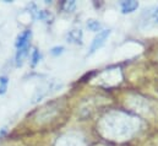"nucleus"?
<instances>
[{
    "label": "nucleus",
    "instance_id": "nucleus-1",
    "mask_svg": "<svg viewBox=\"0 0 158 146\" xmlns=\"http://www.w3.org/2000/svg\"><path fill=\"white\" fill-rule=\"evenodd\" d=\"M110 30L108 28V30H101L98 33H97V36L93 38V41H92V43H91V45H89V50H88V54L87 55H92L93 53H96L99 48H102V45L106 43V41L108 39V37L110 36Z\"/></svg>",
    "mask_w": 158,
    "mask_h": 146
},
{
    "label": "nucleus",
    "instance_id": "nucleus-2",
    "mask_svg": "<svg viewBox=\"0 0 158 146\" xmlns=\"http://www.w3.org/2000/svg\"><path fill=\"white\" fill-rule=\"evenodd\" d=\"M31 37H32V32L31 30H25L23 32H21L17 39H16V49H21V48H27L30 47V41H31Z\"/></svg>",
    "mask_w": 158,
    "mask_h": 146
},
{
    "label": "nucleus",
    "instance_id": "nucleus-3",
    "mask_svg": "<svg viewBox=\"0 0 158 146\" xmlns=\"http://www.w3.org/2000/svg\"><path fill=\"white\" fill-rule=\"evenodd\" d=\"M82 37H83V33H82L81 30H71V31H69V33L66 36V39L70 43L82 44Z\"/></svg>",
    "mask_w": 158,
    "mask_h": 146
},
{
    "label": "nucleus",
    "instance_id": "nucleus-4",
    "mask_svg": "<svg viewBox=\"0 0 158 146\" xmlns=\"http://www.w3.org/2000/svg\"><path fill=\"white\" fill-rule=\"evenodd\" d=\"M137 7H139V2L134 1V0H131V1H121L120 2V9H121L123 14H131Z\"/></svg>",
    "mask_w": 158,
    "mask_h": 146
},
{
    "label": "nucleus",
    "instance_id": "nucleus-5",
    "mask_svg": "<svg viewBox=\"0 0 158 146\" xmlns=\"http://www.w3.org/2000/svg\"><path fill=\"white\" fill-rule=\"evenodd\" d=\"M28 48H21L16 50V57H15V62H16V67H21L26 59V57L28 55Z\"/></svg>",
    "mask_w": 158,
    "mask_h": 146
},
{
    "label": "nucleus",
    "instance_id": "nucleus-6",
    "mask_svg": "<svg viewBox=\"0 0 158 146\" xmlns=\"http://www.w3.org/2000/svg\"><path fill=\"white\" fill-rule=\"evenodd\" d=\"M145 14H147V17H146V20H145L143 22H147V21H150V20H153L156 24H158V6L153 9V11H147V10H145Z\"/></svg>",
    "mask_w": 158,
    "mask_h": 146
},
{
    "label": "nucleus",
    "instance_id": "nucleus-7",
    "mask_svg": "<svg viewBox=\"0 0 158 146\" xmlns=\"http://www.w3.org/2000/svg\"><path fill=\"white\" fill-rule=\"evenodd\" d=\"M87 27H88V30H91V31H93V32H99L102 25H101L97 20H88V21H87Z\"/></svg>",
    "mask_w": 158,
    "mask_h": 146
},
{
    "label": "nucleus",
    "instance_id": "nucleus-8",
    "mask_svg": "<svg viewBox=\"0 0 158 146\" xmlns=\"http://www.w3.org/2000/svg\"><path fill=\"white\" fill-rule=\"evenodd\" d=\"M9 86V79L6 76H0V95H4Z\"/></svg>",
    "mask_w": 158,
    "mask_h": 146
},
{
    "label": "nucleus",
    "instance_id": "nucleus-9",
    "mask_svg": "<svg viewBox=\"0 0 158 146\" xmlns=\"http://www.w3.org/2000/svg\"><path fill=\"white\" fill-rule=\"evenodd\" d=\"M31 60H32V67H36L40 60V54L38 49H33L32 52V57H31Z\"/></svg>",
    "mask_w": 158,
    "mask_h": 146
},
{
    "label": "nucleus",
    "instance_id": "nucleus-10",
    "mask_svg": "<svg viewBox=\"0 0 158 146\" xmlns=\"http://www.w3.org/2000/svg\"><path fill=\"white\" fill-rule=\"evenodd\" d=\"M75 7H76V2H75V1H65V2L63 4V9H64L66 12L74 11Z\"/></svg>",
    "mask_w": 158,
    "mask_h": 146
},
{
    "label": "nucleus",
    "instance_id": "nucleus-11",
    "mask_svg": "<svg viewBox=\"0 0 158 146\" xmlns=\"http://www.w3.org/2000/svg\"><path fill=\"white\" fill-rule=\"evenodd\" d=\"M64 50H65V48H64L63 45L53 47V48L50 49V54H52V55H54V57H58V55L63 54V53H64Z\"/></svg>",
    "mask_w": 158,
    "mask_h": 146
},
{
    "label": "nucleus",
    "instance_id": "nucleus-12",
    "mask_svg": "<svg viewBox=\"0 0 158 146\" xmlns=\"http://www.w3.org/2000/svg\"><path fill=\"white\" fill-rule=\"evenodd\" d=\"M5 134H6V129H5V128H4V129H2V130H1V131H0V138H2V136H4V135H5Z\"/></svg>",
    "mask_w": 158,
    "mask_h": 146
}]
</instances>
